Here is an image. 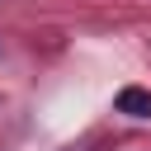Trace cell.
<instances>
[{"instance_id": "cell-1", "label": "cell", "mask_w": 151, "mask_h": 151, "mask_svg": "<svg viewBox=\"0 0 151 151\" xmlns=\"http://www.w3.org/2000/svg\"><path fill=\"white\" fill-rule=\"evenodd\" d=\"M118 113H132V118H151V90H137V85H127V90L118 94Z\"/></svg>"}]
</instances>
